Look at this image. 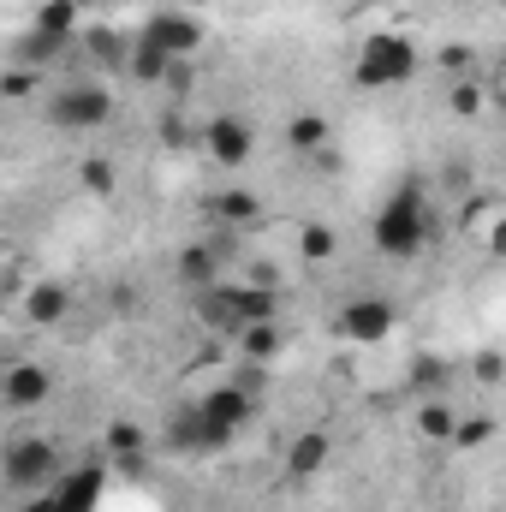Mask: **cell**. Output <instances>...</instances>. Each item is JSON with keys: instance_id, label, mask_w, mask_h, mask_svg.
<instances>
[{"instance_id": "83f0119b", "label": "cell", "mask_w": 506, "mask_h": 512, "mask_svg": "<svg viewBox=\"0 0 506 512\" xmlns=\"http://www.w3.org/2000/svg\"><path fill=\"white\" fill-rule=\"evenodd\" d=\"M453 108H459L465 120H477V108H483V96H477V84H453Z\"/></svg>"}, {"instance_id": "603a6c76", "label": "cell", "mask_w": 506, "mask_h": 512, "mask_svg": "<svg viewBox=\"0 0 506 512\" xmlns=\"http://www.w3.org/2000/svg\"><path fill=\"white\" fill-rule=\"evenodd\" d=\"M108 447H114L120 465H137V459H143V429H137V423H114V429H108Z\"/></svg>"}, {"instance_id": "8fae6325", "label": "cell", "mask_w": 506, "mask_h": 512, "mask_svg": "<svg viewBox=\"0 0 506 512\" xmlns=\"http://www.w3.org/2000/svg\"><path fill=\"white\" fill-rule=\"evenodd\" d=\"M48 370H42V364H12V370H6V376H0V399H6V405H12V411H36V405H42V399H48Z\"/></svg>"}, {"instance_id": "f546056e", "label": "cell", "mask_w": 506, "mask_h": 512, "mask_svg": "<svg viewBox=\"0 0 506 512\" xmlns=\"http://www.w3.org/2000/svg\"><path fill=\"white\" fill-rule=\"evenodd\" d=\"M18 512H54V501H48V489H42V495H30V507H18Z\"/></svg>"}, {"instance_id": "6da1fadb", "label": "cell", "mask_w": 506, "mask_h": 512, "mask_svg": "<svg viewBox=\"0 0 506 512\" xmlns=\"http://www.w3.org/2000/svg\"><path fill=\"white\" fill-rule=\"evenodd\" d=\"M429 245V203L405 185V191H393L387 203H381L376 215V251L381 256H417Z\"/></svg>"}, {"instance_id": "cb8c5ba5", "label": "cell", "mask_w": 506, "mask_h": 512, "mask_svg": "<svg viewBox=\"0 0 506 512\" xmlns=\"http://www.w3.org/2000/svg\"><path fill=\"white\" fill-rule=\"evenodd\" d=\"M78 179H84L90 191H114V167H108V155H84V161H78Z\"/></svg>"}, {"instance_id": "5bb4252c", "label": "cell", "mask_w": 506, "mask_h": 512, "mask_svg": "<svg viewBox=\"0 0 506 512\" xmlns=\"http://www.w3.org/2000/svg\"><path fill=\"white\" fill-rule=\"evenodd\" d=\"M36 36H60V42H78V0H48L36 12Z\"/></svg>"}, {"instance_id": "5b68a950", "label": "cell", "mask_w": 506, "mask_h": 512, "mask_svg": "<svg viewBox=\"0 0 506 512\" xmlns=\"http://www.w3.org/2000/svg\"><path fill=\"white\" fill-rule=\"evenodd\" d=\"M340 334L358 340V346L387 340V334H393V304H387V298H352L346 316H340Z\"/></svg>"}, {"instance_id": "2e32d148", "label": "cell", "mask_w": 506, "mask_h": 512, "mask_svg": "<svg viewBox=\"0 0 506 512\" xmlns=\"http://www.w3.org/2000/svg\"><path fill=\"white\" fill-rule=\"evenodd\" d=\"M179 280H185V286H215V280H221L215 245H191V251L179 256Z\"/></svg>"}, {"instance_id": "d6986e66", "label": "cell", "mask_w": 506, "mask_h": 512, "mask_svg": "<svg viewBox=\"0 0 506 512\" xmlns=\"http://www.w3.org/2000/svg\"><path fill=\"white\" fill-rule=\"evenodd\" d=\"M286 465H292L298 477H310V471H322V465H328V435H322V429H310V435H298V441H292V459H286Z\"/></svg>"}, {"instance_id": "ffe728a7", "label": "cell", "mask_w": 506, "mask_h": 512, "mask_svg": "<svg viewBox=\"0 0 506 512\" xmlns=\"http://www.w3.org/2000/svg\"><path fill=\"white\" fill-rule=\"evenodd\" d=\"M239 346H245L251 364H268V358L280 352V328H274V322H245V328H239Z\"/></svg>"}, {"instance_id": "30bf717a", "label": "cell", "mask_w": 506, "mask_h": 512, "mask_svg": "<svg viewBox=\"0 0 506 512\" xmlns=\"http://www.w3.org/2000/svg\"><path fill=\"white\" fill-rule=\"evenodd\" d=\"M54 495V512H96V501H102V471L96 465H84V471H72V477H54L48 483Z\"/></svg>"}, {"instance_id": "44dd1931", "label": "cell", "mask_w": 506, "mask_h": 512, "mask_svg": "<svg viewBox=\"0 0 506 512\" xmlns=\"http://www.w3.org/2000/svg\"><path fill=\"white\" fill-rule=\"evenodd\" d=\"M239 328L245 322H274V286H239Z\"/></svg>"}, {"instance_id": "4316f807", "label": "cell", "mask_w": 506, "mask_h": 512, "mask_svg": "<svg viewBox=\"0 0 506 512\" xmlns=\"http://www.w3.org/2000/svg\"><path fill=\"white\" fill-rule=\"evenodd\" d=\"M36 90V66H12L6 78H0V102H12V96H30Z\"/></svg>"}, {"instance_id": "52a82bcc", "label": "cell", "mask_w": 506, "mask_h": 512, "mask_svg": "<svg viewBox=\"0 0 506 512\" xmlns=\"http://www.w3.org/2000/svg\"><path fill=\"white\" fill-rule=\"evenodd\" d=\"M167 447H173V453H221V447H227V435H221L197 405H185V411L167 423Z\"/></svg>"}, {"instance_id": "9a60e30c", "label": "cell", "mask_w": 506, "mask_h": 512, "mask_svg": "<svg viewBox=\"0 0 506 512\" xmlns=\"http://www.w3.org/2000/svg\"><path fill=\"white\" fill-rule=\"evenodd\" d=\"M286 143H292L298 155H322V149H328V120H322V114H292V120H286Z\"/></svg>"}, {"instance_id": "ac0fdd59", "label": "cell", "mask_w": 506, "mask_h": 512, "mask_svg": "<svg viewBox=\"0 0 506 512\" xmlns=\"http://www.w3.org/2000/svg\"><path fill=\"white\" fill-rule=\"evenodd\" d=\"M78 48H84L96 66H126V36H114V30H84Z\"/></svg>"}, {"instance_id": "277c9868", "label": "cell", "mask_w": 506, "mask_h": 512, "mask_svg": "<svg viewBox=\"0 0 506 512\" xmlns=\"http://www.w3.org/2000/svg\"><path fill=\"white\" fill-rule=\"evenodd\" d=\"M108 114H114V96L96 78H78V84H66L48 102V120L60 131H96V126H108Z\"/></svg>"}, {"instance_id": "8992f818", "label": "cell", "mask_w": 506, "mask_h": 512, "mask_svg": "<svg viewBox=\"0 0 506 512\" xmlns=\"http://www.w3.org/2000/svg\"><path fill=\"white\" fill-rule=\"evenodd\" d=\"M143 36H149L167 60H185V54L203 42V30H197V18H191V12H155V18L143 24Z\"/></svg>"}, {"instance_id": "7c38bea8", "label": "cell", "mask_w": 506, "mask_h": 512, "mask_svg": "<svg viewBox=\"0 0 506 512\" xmlns=\"http://www.w3.org/2000/svg\"><path fill=\"white\" fill-rule=\"evenodd\" d=\"M233 304H239V286H221V280L215 286H197V316L209 328H239V310Z\"/></svg>"}, {"instance_id": "9c48e42d", "label": "cell", "mask_w": 506, "mask_h": 512, "mask_svg": "<svg viewBox=\"0 0 506 512\" xmlns=\"http://www.w3.org/2000/svg\"><path fill=\"white\" fill-rule=\"evenodd\" d=\"M251 405H256V399H251V387H215L209 399H197V411H203V417H209V423H215V429H221L227 441H233V435L245 429Z\"/></svg>"}, {"instance_id": "4fadbf2b", "label": "cell", "mask_w": 506, "mask_h": 512, "mask_svg": "<svg viewBox=\"0 0 506 512\" xmlns=\"http://www.w3.org/2000/svg\"><path fill=\"white\" fill-rule=\"evenodd\" d=\"M66 304H72V298H66V286H54V280H42V286L24 292V316H30L36 328H54V322L66 316Z\"/></svg>"}, {"instance_id": "4dcf8cb0", "label": "cell", "mask_w": 506, "mask_h": 512, "mask_svg": "<svg viewBox=\"0 0 506 512\" xmlns=\"http://www.w3.org/2000/svg\"><path fill=\"white\" fill-rule=\"evenodd\" d=\"M0 114H6V102H0Z\"/></svg>"}, {"instance_id": "d4e9b609", "label": "cell", "mask_w": 506, "mask_h": 512, "mask_svg": "<svg viewBox=\"0 0 506 512\" xmlns=\"http://www.w3.org/2000/svg\"><path fill=\"white\" fill-rule=\"evenodd\" d=\"M489 435H495L489 417H459V423H453V447H483Z\"/></svg>"}, {"instance_id": "484cf974", "label": "cell", "mask_w": 506, "mask_h": 512, "mask_svg": "<svg viewBox=\"0 0 506 512\" xmlns=\"http://www.w3.org/2000/svg\"><path fill=\"white\" fill-rule=\"evenodd\" d=\"M334 245H340V239H334L328 227H304V239H298V251L310 256V262H328V256H334Z\"/></svg>"}, {"instance_id": "ba28073f", "label": "cell", "mask_w": 506, "mask_h": 512, "mask_svg": "<svg viewBox=\"0 0 506 512\" xmlns=\"http://www.w3.org/2000/svg\"><path fill=\"white\" fill-rule=\"evenodd\" d=\"M203 143H209V155H215L221 167H245V161H251V126H245L239 114H215L209 131H203Z\"/></svg>"}, {"instance_id": "7a4b0ae2", "label": "cell", "mask_w": 506, "mask_h": 512, "mask_svg": "<svg viewBox=\"0 0 506 512\" xmlns=\"http://www.w3.org/2000/svg\"><path fill=\"white\" fill-rule=\"evenodd\" d=\"M411 72H417V42H411V36H399V30L364 36V48H358V84H364V90H393V84H405Z\"/></svg>"}, {"instance_id": "3957f363", "label": "cell", "mask_w": 506, "mask_h": 512, "mask_svg": "<svg viewBox=\"0 0 506 512\" xmlns=\"http://www.w3.org/2000/svg\"><path fill=\"white\" fill-rule=\"evenodd\" d=\"M0 477H6V489H18V495H42V489L60 477V447L42 441V435L12 441V447L0 453Z\"/></svg>"}, {"instance_id": "7402d4cb", "label": "cell", "mask_w": 506, "mask_h": 512, "mask_svg": "<svg viewBox=\"0 0 506 512\" xmlns=\"http://www.w3.org/2000/svg\"><path fill=\"white\" fill-rule=\"evenodd\" d=\"M215 221H227V227L256 221V197L251 191H221V197H215Z\"/></svg>"}, {"instance_id": "f1b7e54d", "label": "cell", "mask_w": 506, "mask_h": 512, "mask_svg": "<svg viewBox=\"0 0 506 512\" xmlns=\"http://www.w3.org/2000/svg\"><path fill=\"white\" fill-rule=\"evenodd\" d=\"M477 382H483V387L501 382V358H495V352H483V358H477Z\"/></svg>"}, {"instance_id": "e0dca14e", "label": "cell", "mask_w": 506, "mask_h": 512, "mask_svg": "<svg viewBox=\"0 0 506 512\" xmlns=\"http://www.w3.org/2000/svg\"><path fill=\"white\" fill-rule=\"evenodd\" d=\"M453 423H459V411H453L441 393H429V399L417 405V429H423L429 441H453Z\"/></svg>"}]
</instances>
